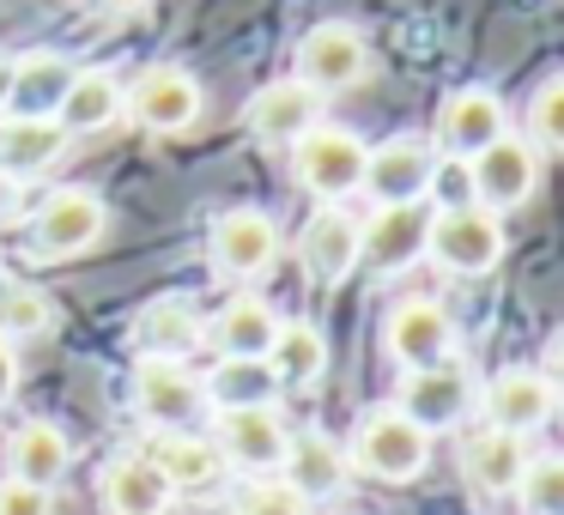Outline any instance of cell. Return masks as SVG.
Listing matches in <instances>:
<instances>
[{
	"instance_id": "cell-1",
	"label": "cell",
	"mask_w": 564,
	"mask_h": 515,
	"mask_svg": "<svg viewBox=\"0 0 564 515\" xmlns=\"http://www.w3.org/2000/svg\"><path fill=\"white\" fill-rule=\"evenodd\" d=\"M346 461H352V473L382 479V485H413L431 467V437L401 413V406H382V413L358 418L352 442H346Z\"/></svg>"
},
{
	"instance_id": "cell-2",
	"label": "cell",
	"mask_w": 564,
	"mask_h": 515,
	"mask_svg": "<svg viewBox=\"0 0 564 515\" xmlns=\"http://www.w3.org/2000/svg\"><path fill=\"white\" fill-rule=\"evenodd\" d=\"M425 261H437L449 280H486L503 261V219L486 207H431Z\"/></svg>"
},
{
	"instance_id": "cell-3",
	"label": "cell",
	"mask_w": 564,
	"mask_h": 515,
	"mask_svg": "<svg viewBox=\"0 0 564 515\" xmlns=\"http://www.w3.org/2000/svg\"><path fill=\"white\" fill-rule=\"evenodd\" d=\"M365 152L370 146L352 134V128L316 122L292 146V183L304 188L310 200H322V207H340V200H352L358 183H365Z\"/></svg>"
},
{
	"instance_id": "cell-4",
	"label": "cell",
	"mask_w": 564,
	"mask_h": 515,
	"mask_svg": "<svg viewBox=\"0 0 564 515\" xmlns=\"http://www.w3.org/2000/svg\"><path fill=\"white\" fill-rule=\"evenodd\" d=\"M285 255L280 219H268L261 207H231L207 224V261L225 285H256L273 273V261Z\"/></svg>"
},
{
	"instance_id": "cell-5",
	"label": "cell",
	"mask_w": 564,
	"mask_h": 515,
	"mask_svg": "<svg viewBox=\"0 0 564 515\" xmlns=\"http://www.w3.org/2000/svg\"><path fill=\"white\" fill-rule=\"evenodd\" d=\"M292 79H304L316 98H340V91L365 86L370 79L365 31L346 25V19H322V25H310L304 37H297V50H292Z\"/></svg>"
},
{
	"instance_id": "cell-6",
	"label": "cell",
	"mask_w": 564,
	"mask_h": 515,
	"mask_svg": "<svg viewBox=\"0 0 564 515\" xmlns=\"http://www.w3.org/2000/svg\"><path fill=\"white\" fill-rule=\"evenodd\" d=\"M200 110H207V91L176 62H152L134 74V86H122V116H134L147 134H164V140L188 134L200 122Z\"/></svg>"
},
{
	"instance_id": "cell-7",
	"label": "cell",
	"mask_w": 564,
	"mask_h": 515,
	"mask_svg": "<svg viewBox=\"0 0 564 515\" xmlns=\"http://www.w3.org/2000/svg\"><path fill=\"white\" fill-rule=\"evenodd\" d=\"M401 413L413 418L425 437H437V430H462L467 413L479 406V382L467 364H455V358H443V364H425V370H401Z\"/></svg>"
},
{
	"instance_id": "cell-8",
	"label": "cell",
	"mask_w": 564,
	"mask_h": 515,
	"mask_svg": "<svg viewBox=\"0 0 564 515\" xmlns=\"http://www.w3.org/2000/svg\"><path fill=\"white\" fill-rule=\"evenodd\" d=\"M431 237V200H389L358 224V267H370V280H394V273L425 261Z\"/></svg>"
},
{
	"instance_id": "cell-9",
	"label": "cell",
	"mask_w": 564,
	"mask_h": 515,
	"mask_svg": "<svg viewBox=\"0 0 564 515\" xmlns=\"http://www.w3.org/2000/svg\"><path fill=\"white\" fill-rule=\"evenodd\" d=\"M104 231H110V207H104L98 188H55L37 207L31 243H37L43 261H74V255H86V249H98Z\"/></svg>"
},
{
	"instance_id": "cell-10",
	"label": "cell",
	"mask_w": 564,
	"mask_h": 515,
	"mask_svg": "<svg viewBox=\"0 0 564 515\" xmlns=\"http://www.w3.org/2000/svg\"><path fill=\"white\" fill-rule=\"evenodd\" d=\"M467 176H474V207H486V212H516V207H528L534 200V188H540V152L528 146L522 134H498L486 152H474L467 158Z\"/></svg>"
},
{
	"instance_id": "cell-11",
	"label": "cell",
	"mask_w": 564,
	"mask_h": 515,
	"mask_svg": "<svg viewBox=\"0 0 564 515\" xmlns=\"http://www.w3.org/2000/svg\"><path fill=\"white\" fill-rule=\"evenodd\" d=\"M134 413L147 430H183L207 413V388L183 358H140L134 364Z\"/></svg>"
},
{
	"instance_id": "cell-12",
	"label": "cell",
	"mask_w": 564,
	"mask_h": 515,
	"mask_svg": "<svg viewBox=\"0 0 564 515\" xmlns=\"http://www.w3.org/2000/svg\"><path fill=\"white\" fill-rule=\"evenodd\" d=\"M382 352L401 370L443 364V358L455 352L449 309H443L437 297H401V304H389V316H382Z\"/></svg>"
},
{
	"instance_id": "cell-13",
	"label": "cell",
	"mask_w": 564,
	"mask_h": 515,
	"mask_svg": "<svg viewBox=\"0 0 564 515\" xmlns=\"http://www.w3.org/2000/svg\"><path fill=\"white\" fill-rule=\"evenodd\" d=\"M498 134H510V110L491 86H462L437 103V128H431V146L443 158H474L486 152Z\"/></svg>"
},
{
	"instance_id": "cell-14",
	"label": "cell",
	"mask_w": 564,
	"mask_h": 515,
	"mask_svg": "<svg viewBox=\"0 0 564 515\" xmlns=\"http://www.w3.org/2000/svg\"><path fill=\"white\" fill-rule=\"evenodd\" d=\"M322 103H328V98H316L304 79H273V86H261L256 98L243 103V128H249V140H256V146L292 152L297 140L322 122Z\"/></svg>"
},
{
	"instance_id": "cell-15",
	"label": "cell",
	"mask_w": 564,
	"mask_h": 515,
	"mask_svg": "<svg viewBox=\"0 0 564 515\" xmlns=\"http://www.w3.org/2000/svg\"><path fill=\"white\" fill-rule=\"evenodd\" d=\"M431 164H437L431 134H389L365 152V183H358V195H370L377 207H389V200H425Z\"/></svg>"
},
{
	"instance_id": "cell-16",
	"label": "cell",
	"mask_w": 564,
	"mask_h": 515,
	"mask_svg": "<svg viewBox=\"0 0 564 515\" xmlns=\"http://www.w3.org/2000/svg\"><path fill=\"white\" fill-rule=\"evenodd\" d=\"M479 413H486V425L510 430V437H534V430L552 425V413H558V382L540 376V370H498V376L479 388Z\"/></svg>"
},
{
	"instance_id": "cell-17",
	"label": "cell",
	"mask_w": 564,
	"mask_h": 515,
	"mask_svg": "<svg viewBox=\"0 0 564 515\" xmlns=\"http://www.w3.org/2000/svg\"><path fill=\"white\" fill-rule=\"evenodd\" d=\"M285 418L273 413V406H225L219 418H213V449H219L225 467H237V473H273L285 454Z\"/></svg>"
},
{
	"instance_id": "cell-18",
	"label": "cell",
	"mask_w": 564,
	"mask_h": 515,
	"mask_svg": "<svg viewBox=\"0 0 564 515\" xmlns=\"http://www.w3.org/2000/svg\"><path fill=\"white\" fill-rule=\"evenodd\" d=\"M292 255H297V267H304L310 285L334 292L340 280L358 273V219L346 207H316L304 219V231H297Z\"/></svg>"
},
{
	"instance_id": "cell-19",
	"label": "cell",
	"mask_w": 564,
	"mask_h": 515,
	"mask_svg": "<svg viewBox=\"0 0 564 515\" xmlns=\"http://www.w3.org/2000/svg\"><path fill=\"white\" fill-rule=\"evenodd\" d=\"M273 473H280L304 503H316V497H334V491L346 485L352 461H346V442H334L328 430H292V437H285V454H280V467H273Z\"/></svg>"
},
{
	"instance_id": "cell-20",
	"label": "cell",
	"mask_w": 564,
	"mask_h": 515,
	"mask_svg": "<svg viewBox=\"0 0 564 515\" xmlns=\"http://www.w3.org/2000/svg\"><path fill=\"white\" fill-rule=\"evenodd\" d=\"M140 454L159 467V479L171 491H207V485H219V473H225L213 437H200V430H188V425L183 430H152V437L140 442Z\"/></svg>"
},
{
	"instance_id": "cell-21",
	"label": "cell",
	"mask_w": 564,
	"mask_h": 515,
	"mask_svg": "<svg viewBox=\"0 0 564 515\" xmlns=\"http://www.w3.org/2000/svg\"><path fill=\"white\" fill-rule=\"evenodd\" d=\"M67 146H74V134L55 116H0V171L13 176V183H31V176L55 171Z\"/></svg>"
},
{
	"instance_id": "cell-22",
	"label": "cell",
	"mask_w": 564,
	"mask_h": 515,
	"mask_svg": "<svg viewBox=\"0 0 564 515\" xmlns=\"http://www.w3.org/2000/svg\"><path fill=\"white\" fill-rule=\"evenodd\" d=\"M528 467V442L510 437V430L498 425H479L462 437V479L479 491V497H510L516 479H522Z\"/></svg>"
},
{
	"instance_id": "cell-23",
	"label": "cell",
	"mask_w": 564,
	"mask_h": 515,
	"mask_svg": "<svg viewBox=\"0 0 564 515\" xmlns=\"http://www.w3.org/2000/svg\"><path fill=\"white\" fill-rule=\"evenodd\" d=\"M67 467H74V442H67V430L50 425V418H31V425H19L13 437H7V473L25 479V485L55 491L67 479Z\"/></svg>"
},
{
	"instance_id": "cell-24",
	"label": "cell",
	"mask_w": 564,
	"mask_h": 515,
	"mask_svg": "<svg viewBox=\"0 0 564 515\" xmlns=\"http://www.w3.org/2000/svg\"><path fill=\"white\" fill-rule=\"evenodd\" d=\"M79 62L62 50H31L13 62V91H7V116H55L74 86Z\"/></svg>"
},
{
	"instance_id": "cell-25",
	"label": "cell",
	"mask_w": 564,
	"mask_h": 515,
	"mask_svg": "<svg viewBox=\"0 0 564 515\" xmlns=\"http://www.w3.org/2000/svg\"><path fill=\"white\" fill-rule=\"evenodd\" d=\"M261 364H268L273 388H316L328 376V333L316 321H280Z\"/></svg>"
},
{
	"instance_id": "cell-26",
	"label": "cell",
	"mask_w": 564,
	"mask_h": 515,
	"mask_svg": "<svg viewBox=\"0 0 564 515\" xmlns=\"http://www.w3.org/2000/svg\"><path fill=\"white\" fill-rule=\"evenodd\" d=\"M98 497L110 515H171L176 491L159 479V467L147 454H116L98 479Z\"/></svg>"
},
{
	"instance_id": "cell-27",
	"label": "cell",
	"mask_w": 564,
	"mask_h": 515,
	"mask_svg": "<svg viewBox=\"0 0 564 515\" xmlns=\"http://www.w3.org/2000/svg\"><path fill=\"white\" fill-rule=\"evenodd\" d=\"M55 122L67 128V134H104V128L122 122V79L110 74V67H79L74 86H67L62 110H55Z\"/></svg>"
},
{
	"instance_id": "cell-28",
	"label": "cell",
	"mask_w": 564,
	"mask_h": 515,
	"mask_svg": "<svg viewBox=\"0 0 564 515\" xmlns=\"http://www.w3.org/2000/svg\"><path fill=\"white\" fill-rule=\"evenodd\" d=\"M273 328H280L273 304H268V297H256V292H243V297H231V304L213 316L207 333H213V346H219V358H268Z\"/></svg>"
},
{
	"instance_id": "cell-29",
	"label": "cell",
	"mask_w": 564,
	"mask_h": 515,
	"mask_svg": "<svg viewBox=\"0 0 564 515\" xmlns=\"http://www.w3.org/2000/svg\"><path fill=\"white\" fill-rule=\"evenodd\" d=\"M200 333H207V328H200V316H195L188 297H152V304L134 316L140 358H183Z\"/></svg>"
},
{
	"instance_id": "cell-30",
	"label": "cell",
	"mask_w": 564,
	"mask_h": 515,
	"mask_svg": "<svg viewBox=\"0 0 564 515\" xmlns=\"http://www.w3.org/2000/svg\"><path fill=\"white\" fill-rule=\"evenodd\" d=\"M207 406H273V376L261 358H219V370H213L207 382Z\"/></svg>"
},
{
	"instance_id": "cell-31",
	"label": "cell",
	"mask_w": 564,
	"mask_h": 515,
	"mask_svg": "<svg viewBox=\"0 0 564 515\" xmlns=\"http://www.w3.org/2000/svg\"><path fill=\"white\" fill-rule=\"evenodd\" d=\"M522 140L540 152V158H552V152H564V79L546 74L534 86V98H528V122H522Z\"/></svg>"
},
{
	"instance_id": "cell-32",
	"label": "cell",
	"mask_w": 564,
	"mask_h": 515,
	"mask_svg": "<svg viewBox=\"0 0 564 515\" xmlns=\"http://www.w3.org/2000/svg\"><path fill=\"white\" fill-rule=\"evenodd\" d=\"M55 321V304L37 292V285H7L0 292V340H37V333H50Z\"/></svg>"
},
{
	"instance_id": "cell-33",
	"label": "cell",
	"mask_w": 564,
	"mask_h": 515,
	"mask_svg": "<svg viewBox=\"0 0 564 515\" xmlns=\"http://www.w3.org/2000/svg\"><path fill=\"white\" fill-rule=\"evenodd\" d=\"M516 503L528 515H564V461L558 454H528L522 479H516Z\"/></svg>"
},
{
	"instance_id": "cell-34",
	"label": "cell",
	"mask_w": 564,
	"mask_h": 515,
	"mask_svg": "<svg viewBox=\"0 0 564 515\" xmlns=\"http://www.w3.org/2000/svg\"><path fill=\"white\" fill-rule=\"evenodd\" d=\"M231 515H310V503L280 473H249L231 497Z\"/></svg>"
},
{
	"instance_id": "cell-35",
	"label": "cell",
	"mask_w": 564,
	"mask_h": 515,
	"mask_svg": "<svg viewBox=\"0 0 564 515\" xmlns=\"http://www.w3.org/2000/svg\"><path fill=\"white\" fill-rule=\"evenodd\" d=\"M0 515H55V497L7 473V479H0Z\"/></svg>"
},
{
	"instance_id": "cell-36",
	"label": "cell",
	"mask_w": 564,
	"mask_h": 515,
	"mask_svg": "<svg viewBox=\"0 0 564 515\" xmlns=\"http://www.w3.org/2000/svg\"><path fill=\"white\" fill-rule=\"evenodd\" d=\"M19 388V358H13V340H0V406L13 401Z\"/></svg>"
},
{
	"instance_id": "cell-37",
	"label": "cell",
	"mask_w": 564,
	"mask_h": 515,
	"mask_svg": "<svg viewBox=\"0 0 564 515\" xmlns=\"http://www.w3.org/2000/svg\"><path fill=\"white\" fill-rule=\"evenodd\" d=\"M91 7H98L104 19H134V13H147L152 0H91Z\"/></svg>"
},
{
	"instance_id": "cell-38",
	"label": "cell",
	"mask_w": 564,
	"mask_h": 515,
	"mask_svg": "<svg viewBox=\"0 0 564 515\" xmlns=\"http://www.w3.org/2000/svg\"><path fill=\"white\" fill-rule=\"evenodd\" d=\"M13 50H0V116H7V91H13Z\"/></svg>"
},
{
	"instance_id": "cell-39",
	"label": "cell",
	"mask_w": 564,
	"mask_h": 515,
	"mask_svg": "<svg viewBox=\"0 0 564 515\" xmlns=\"http://www.w3.org/2000/svg\"><path fill=\"white\" fill-rule=\"evenodd\" d=\"M13 200H19V183L7 171H0V219H7V212H13Z\"/></svg>"
}]
</instances>
